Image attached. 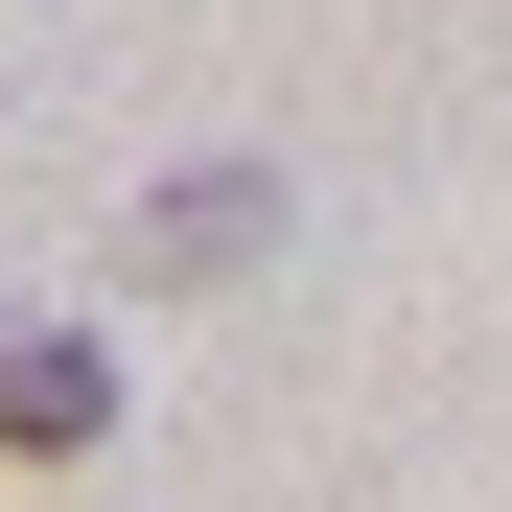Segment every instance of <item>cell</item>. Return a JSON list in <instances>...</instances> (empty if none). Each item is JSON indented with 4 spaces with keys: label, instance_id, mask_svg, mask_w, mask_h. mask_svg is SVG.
I'll return each instance as SVG.
<instances>
[{
    "label": "cell",
    "instance_id": "cell-1",
    "mask_svg": "<svg viewBox=\"0 0 512 512\" xmlns=\"http://www.w3.org/2000/svg\"><path fill=\"white\" fill-rule=\"evenodd\" d=\"M94 443H117V350L70 303H24L0 326V466H94Z\"/></svg>",
    "mask_w": 512,
    "mask_h": 512
},
{
    "label": "cell",
    "instance_id": "cell-2",
    "mask_svg": "<svg viewBox=\"0 0 512 512\" xmlns=\"http://www.w3.org/2000/svg\"><path fill=\"white\" fill-rule=\"evenodd\" d=\"M256 233H280V163H163L140 187V280H233Z\"/></svg>",
    "mask_w": 512,
    "mask_h": 512
}]
</instances>
